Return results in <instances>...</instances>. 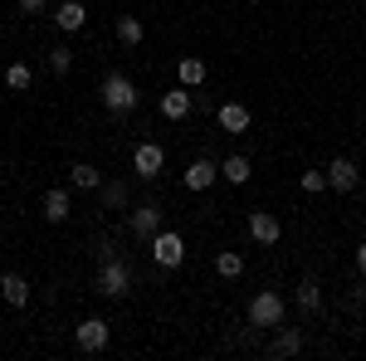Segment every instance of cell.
<instances>
[{
    "instance_id": "1",
    "label": "cell",
    "mask_w": 366,
    "mask_h": 361,
    "mask_svg": "<svg viewBox=\"0 0 366 361\" xmlns=\"http://www.w3.org/2000/svg\"><path fill=\"white\" fill-rule=\"evenodd\" d=\"M98 98H103V108L113 112V117H127V112H137V103H142V93H137V84L122 74V69H113L108 79H103V88H98Z\"/></svg>"
},
{
    "instance_id": "2",
    "label": "cell",
    "mask_w": 366,
    "mask_h": 361,
    "mask_svg": "<svg viewBox=\"0 0 366 361\" xmlns=\"http://www.w3.org/2000/svg\"><path fill=\"white\" fill-rule=\"evenodd\" d=\"M283 317H288V303H283L279 288H259L249 298V327H264V332H279Z\"/></svg>"
},
{
    "instance_id": "3",
    "label": "cell",
    "mask_w": 366,
    "mask_h": 361,
    "mask_svg": "<svg viewBox=\"0 0 366 361\" xmlns=\"http://www.w3.org/2000/svg\"><path fill=\"white\" fill-rule=\"evenodd\" d=\"M127 288H132V264H127L122 254H117V259H103L98 274H93V293H98V298H122Z\"/></svg>"
},
{
    "instance_id": "4",
    "label": "cell",
    "mask_w": 366,
    "mask_h": 361,
    "mask_svg": "<svg viewBox=\"0 0 366 361\" xmlns=\"http://www.w3.org/2000/svg\"><path fill=\"white\" fill-rule=\"evenodd\" d=\"M147 249H152V264H157V269H181V264H186V239H181L176 229H167V224L147 239Z\"/></svg>"
},
{
    "instance_id": "5",
    "label": "cell",
    "mask_w": 366,
    "mask_h": 361,
    "mask_svg": "<svg viewBox=\"0 0 366 361\" xmlns=\"http://www.w3.org/2000/svg\"><path fill=\"white\" fill-rule=\"evenodd\" d=\"M162 220H167V210H162V200H137L132 205V215H127V229H132V239H152L157 229H162Z\"/></svg>"
},
{
    "instance_id": "6",
    "label": "cell",
    "mask_w": 366,
    "mask_h": 361,
    "mask_svg": "<svg viewBox=\"0 0 366 361\" xmlns=\"http://www.w3.org/2000/svg\"><path fill=\"white\" fill-rule=\"evenodd\" d=\"M108 337H113V327H108L103 317H84V322L74 327V347L88 352V357H98V352L108 347Z\"/></svg>"
},
{
    "instance_id": "7",
    "label": "cell",
    "mask_w": 366,
    "mask_h": 361,
    "mask_svg": "<svg viewBox=\"0 0 366 361\" xmlns=\"http://www.w3.org/2000/svg\"><path fill=\"white\" fill-rule=\"evenodd\" d=\"M162 167H167V152H162L157 142L132 147V176H137V181H157V176H162Z\"/></svg>"
},
{
    "instance_id": "8",
    "label": "cell",
    "mask_w": 366,
    "mask_h": 361,
    "mask_svg": "<svg viewBox=\"0 0 366 361\" xmlns=\"http://www.w3.org/2000/svg\"><path fill=\"white\" fill-rule=\"evenodd\" d=\"M191 108H196V98H191V88H171V93H162V103H157V112L167 117V122H186L191 117Z\"/></svg>"
},
{
    "instance_id": "9",
    "label": "cell",
    "mask_w": 366,
    "mask_h": 361,
    "mask_svg": "<svg viewBox=\"0 0 366 361\" xmlns=\"http://www.w3.org/2000/svg\"><path fill=\"white\" fill-rule=\"evenodd\" d=\"M357 181H362V167H357V162H352V157H332V162H327V186H332V191H357Z\"/></svg>"
},
{
    "instance_id": "10",
    "label": "cell",
    "mask_w": 366,
    "mask_h": 361,
    "mask_svg": "<svg viewBox=\"0 0 366 361\" xmlns=\"http://www.w3.org/2000/svg\"><path fill=\"white\" fill-rule=\"evenodd\" d=\"M249 239H254V244H279V239H283L279 215H269V210H249Z\"/></svg>"
},
{
    "instance_id": "11",
    "label": "cell",
    "mask_w": 366,
    "mask_h": 361,
    "mask_svg": "<svg viewBox=\"0 0 366 361\" xmlns=\"http://www.w3.org/2000/svg\"><path fill=\"white\" fill-rule=\"evenodd\" d=\"M69 191H103V171L93 167V162H74L69 167Z\"/></svg>"
},
{
    "instance_id": "12",
    "label": "cell",
    "mask_w": 366,
    "mask_h": 361,
    "mask_svg": "<svg viewBox=\"0 0 366 361\" xmlns=\"http://www.w3.org/2000/svg\"><path fill=\"white\" fill-rule=\"evenodd\" d=\"M54 25L69 29V34L84 29L88 25V5H84V0H59V5H54Z\"/></svg>"
},
{
    "instance_id": "13",
    "label": "cell",
    "mask_w": 366,
    "mask_h": 361,
    "mask_svg": "<svg viewBox=\"0 0 366 361\" xmlns=\"http://www.w3.org/2000/svg\"><path fill=\"white\" fill-rule=\"evenodd\" d=\"M69 215H74L69 186H54V191H44V220H49V224H64Z\"/></svg>"
},
{
    "instance_id": "14",
    "label": "cell",
    "mask_w": 366,
    "mask_h": 361,
    "mask_svg": "<svg viewBox=\"0 0 366 361\" xmlns=\"http://www.w3.org/2000/svg\"><path fill=\"white\" fill-rule=\"evenodd\" d=\"M215 176H220V167L200 157V162H191V167H186V176H181V181H186V191H210V186H215Z\"/></svg>"
},
{
    "instance_id": "15",
    "label": "cell",
    "mask_w": 366,
    "mask_h": 361,
    "mask_svg": "<svg viewBox=\"0 0 366 361\" xmlns=\"http://www.w3.org/2000/svg\"><path fill=\"white\" fill-rule=\"evenodd\" d=\"M0 298L10 307H25L29 303V278H20V274H0Z\"/></svg>"
},
{
    "instance_id": "16",
    "label": "cell",
    "mask_w": 366,
    "mask_h": 361,
    "mask_svg": "<svg viewBox=\"0 0 366 361\" xmlns=\"http://www.w3.org/2000/svg\"><path fill=\"white\" fill-rule=\"evenodd\" d=\"M220 176H225L229 186H249V157H244V152L225 157V162H220Z\"/></svg>"
},
{
    "instance_id": "17",
    "label": "cell",
    "mask_w": 366,
    "mask_h": 361,
    "mask_svg": "<svg viewBox=\"0 0 366 361\" xmlns=\"http://www.w3.org/2000/svg\"><path fill=\"white\" fill-rule=\"evenodd\" d=\"M215 122H220L225 132H249V108H244V103H225Z\"/></svg>"
},
{
    "instance_id": "18",
    "label": "cell",
    "mask_w": 366,
    "mask_h": 361,
    "mask_svg": "<svg viewBox=\"0 0 366 361\" xmlns=\"http://www.w3.org/2000/svg\"><path fill=\"white\" fill-rule=\"evenodd\" d=\"M176 79H181V84H186V88H200V84H205V59L186 54V59H181V64H176Z\"/></svg>"
},
{
    "instance_id": "19",
    "label": "cell",
    "mask_w": 366,
    "mask_h": 361,
    "mask_svg": "<svg viewBox=\"0 0 366 361\" xmlns=\"http://www.w3.org/2000/svg\"><path fill=\"white\" fill-rule=\"evenodd\" d=\"M29 84H34V69H29L25 59H15V64L5 69V88H10V93H29Z\"/></svg>"
},
{
    "instance_id": "20",
    "label": "cell",
    "mask_w": 366,
    "mask_h": 361,
    "mask_svg": "<svg viewBox=\"0 0 366 361\" xmlns=\"http://www.w3.org/2000/svg\"><path fill=\"white\" fill-rule=\"evenodd\" d=\"M269 352H274V357H298V352H303V332H298V327H279V337H274Z\"/></svg>"
},
{
    "instance_id": "21",
    "label": "cell",
    "mask_w": 366,
    "mask_h": 361,
    "mask_svg": "<svg viewBox=\"0 0 366 361\" xmlns=\"http://www.w3.org/2000/svg\"><path fill=\"white\" fill-rule=\"evenodd\" d=\"M117 39H122V44H127V49H137V44H142V34H147V25H142V20H137V15H117Z\"/></svg>"
},
{
    "instance_id": "22",
    "label": "cell",
    "mask_w": 366,
    "mask_h": 361,
    "mask_svg": "<svg viewBox=\"0 0 366 361\" xmlns=\"http://www.w3.org/2000/svg\"><path fill=\"white\" fill-rule=\"evenodd\" d=\"M298 307H303V312H317V307H322V283H317V278H303V283H298Z\"/></svg>"
},
{
    "instance_id": "23",
    "label": "cell",
    "mask_w": 366,
    "mask_h": 361,
    "mask_svg": "<svg viewBox=\"0 0 366 361\" xmlns=\"http://www.w3.org/2000/svg\"><path fill=\"white\" fill-rule=\"evenodd\" d=\"M215 274H220V278H239V274H244V254H234V249L215 254Z\"/></svg>"
},
{
    "instance_id": "24",
    "label": "cell",
    "mask_w": 366,
    "mask_h": 361,
    "mask_svg": "<svg viewBox=\"0 0 366 361\" xmlns=\"http://www.w3.org/2000/svg\"><path fill=\"white\" fill-rule=\"evenodd\" d=\"M127 205V181H108L103 186V210H122Z\"/></svg>"
},
{
    "instance_id": "25",
    "label": "cell",
    "mask_w": 366,
    "mask_h": 361,
    "mask_svg": "<svg viewBox=\"0 0 366 361\" xmlns=\"http://www.w3.org/2000/svg\"><path fill=\"white\" fill-rule=\"evenodd\" d=\"M298 186H303L308 195H322V191H327V171H303V176H298Z\"/></svg>"
},
{
    "instance_id": "26",
    "label": "cell",
    "mask_w": 366,
    "mask_h": 361,
    "mask_svg": "<svg viewBox=\"0 0 366 361\" xmlns=\"http://www.w3.org/2000/svg\"><path fill=\"white\" fill-rule=\"evenodd\" d=\"M49 69H54V79H64V74L74 69V49H64V44H59L54 54H49Z\"/></svg>"
},
{
    "instance_id": "27",
    "label": "cell",
    "mask_w": 366,
    "mask_h": 361,
    "mask_svg": "<svg viewBox=\"0 0 366 361\" xmlns=\"http://www.w3.org/2000/svg\"><path fill=\"white\" fill-rule=\"evenodd\" d=\"M15 5H20V10H25V15H39V10H44V5H49V0H15Z\"/></svg>"
},
{
    "instance_id": "28",
    "label": "cell",
    "mask_w": 366,
    "mask_h": 361,
    "mask_svg": "<svg viewBox=\"0 0 366 361\" xmlns=\"http://www.w3.org/2000/svg\"><path fill=\"white\" fill-rule=\"evenodd\" d=\"M357 274H366V239L357 244Z\"/></svg>"
}]
</instances>
